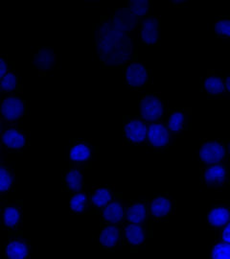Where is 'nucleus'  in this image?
<instances>
[{"label":"nucleus","mask_w":230,"mask_h":259,"mask_svg":"<svg viewBox=\"0 0 230 259\" xmlns=\"http://www.w3.org/2000/svg\"><path fill=\"white\" fill-rule=\"evenodd\" d=\"M93 36L95 40V48L100 65H103L124 42L113 31L111 25L101 16L99 21L93 23ZM127 41V40H125Z\"/></svg>","instance_id":"obj_1"},{"label":"nucleus","mask_w":230,"mask_h":259,"mask_svg":"<svg viewBox=\"0 0 230 259\" xmlns=\"http://www.w3.org/2000/svg\"><path fill=\"white\" fill-rule=\"evenodd\" d=\"M122 69L124 70V82L131 93L144 92L153 84V70L138 60L137 49H135L131 60Z\"/></svg>","instance_id":"obj_2"},{"label":"nucleus","mask_w":230,"mask_h":259,"mask_svg":"<svg viewBox=\"0 0 230 259\" xmlns=\"http://www.w3.org/2000/svg\"><path fill=\"white\" fill-rule=\"evenodd\" d=\"M176 214V201L169 193H156L149 199V236L153 235V226L168 222Z\"/></svg>","instance_id":"obj_3"},{"label":"nucleus","mask_w":230,"mask_h":259,"mask_svg":"<svg viewBox=\"0 0 230 259\" xmlns=\"http://www.w3.org/2000/svg\"><path fill=\"white\" fill-rule=\"evenodd\" d=\"M0 148L8 154H22L31 145V131L25 130L21 124L1 127Z\"/></svg>","instance_id":"obj_4"},{"label":"nucleus","mask_w":230,"mask_h":259,"mask_svg":"<svg viewBox=\"0 0 230 259\" xmlns=\"http://www.w3.org/2000/svg\"><path fill=\"white\" fill-rule=\"evenodd\" d=\"M138 104L140 117L149 124L165 120L169 106L161 93H145L140 97Z\"/></svg>","instance_id":"obj_5"},{"label":"nucleus","mask_w":230,"mask_h":259,"mask_svg":"<svg viewBox=\"0 0 230 259\" xmlns=\"http://www.w3.org/2000/svg\"><path fill=\"white\" fill-rule=\"evenodd\" d=\"M29 113V104L23 95H11L2 99L0 108V125H19Z\"/></svg>","instance_id":"obj_6"},{"label":"nucleus","mask_w":230,"mask_h":259,"mask_svg":"<svg viewBox=\"0 0 230 259\" xmlns=\"http://www.w3.org/2000/svg\"><path fill=\"white\" fill-rule=\"evenodd\" d=\"M2 213L1 231L8 234V237L23 234V202L0 201Z\"/></svg>","instance_id":"obj_7"},{"label":"nucleus","mask_w":230,"mask_h":259,"mask_svg":"<svg viewBox=\"0 0 230 259\" xmlns=\"http://www.w3.org/2000/svg\"><path fill=\"white\" fill-rule=\"evenodd\" d=\"M104 18L111 25L121 40H135L138 37L139 19L128 13L114 12L111 15H104Z\"/></svg>","instance_id":"obj_8"},{"label":"nucleus","mask_w":230,"mask_h":259,"mask_svg":"<svg viewBox=\"0 0 230 259\" xmlns=\"http://www.w3.org/2000/svg\"><path fill=\"white\" fill-rule=\"evenodd\" d=\"M150 124L143 120L139 114L123 115V138L126 145H140L148 142Z\"/></svg>","instance_id":"obj_9"},{"label":"nucleus","mask_w":230,"mask_h":259,"mask_svg":"<svg viewBox=\"0 0 230 259\" xmlns=\"http://www.w3.org/2000/svg\"><path fill=\"white\" fill-rule=\"evenodd\" d=\"M227 160V139H203L200 144L199 161L210 165Z\"/></svg>","instance_id":"obj_10"},{"label":"nucleus","mask_w":230,"mask_h":259,"mask_svg":"<svg viewBox=\"0 0 230 259\" xmlns=\"http://www.w3.org/2000/svg\"><path fill=\"white\" fill-rule=\"evenodd\" d=\"M193 111L188 107H169L166 116V125L172 137H181L192 128Z\"/></svg>","instance_id":"obj_11"},{"label":"nucleus","mask_w":230,"mask_h":259,"mask_svg":"<svg viewBox=\"0 0 230 259\" xmlns=\"http://www.w3.org/2000/svg\"><path fill=\"white\" fill-rule=\"evenodd\" d=\"M94 156V145L88 139H71L69 145V163L75 166L89 168Z\"/></svg>","instance_id":"obj_12"},{"label":"nucleus","mask_w":230,"mask_h":259,"mask_svg":"<svg viewBox=\"0 0 230 259\" xmlns=\"http://www.w3.org/2000/svg\"><path fill=\"white\" fill-rule=\"evenodd\" d=\"M174 138L166 125L165 120L152 123L149 126L147 145L154 154H161L171 147Z\"/></svg>","instance_id":"obj_13"},{"label":"nucleus","mask_w":230,"mask_h":259,"mask_svg":"<svg viewBox=\"0 0 230 259\" xmlns=\"http://www.w3.org/2000/svg\"><path fill=\"white\" fill-rule=\"evenodd\" d=\"M161 26V17L151 14L143 19H139L138 37L142 45L146 47H159V29Z\"/></svg>","instance_id":"obj_14"},{"label":"nucleus","mask_w":230,"mask_h":259,"mask_svg":"<svg viewBox=\"0 0 230 259\" xmlns=\"http://www.w3.org/2000/svg\"><path fill=\"white\" fill-rule=\"evenodd\" d=\"M100 232L98 236V245L102 251L114 253L117 247L122 244L123 225L107 224L100 221Z\"/></svg>","instance_id":"obj_15"},{"label":"nucleus","mask_w":230,"mask_h":259,"mask_svg":"<svg viewBox=\"0 0 230 259\" xmlns=\"http://www.w3.org/2000/svg\"><path fill=\"white\" fill-rule=\"evenodd\" d=\"M230 167L227 162H221L210 165L200 164L201 185L224 186L228 184Z\"/></svg>","instance_id":"obj_16"},{"label":"nucleus","mask_w":230,"mask_h":259,"mask_svg":"<svg viewBox=\"0 0 230 259\" xmlns=\"http://www.w3.org/2000/svg\"><path fill=\"white\" fill-rule=\"evenodd\" d=\"M118 192H115L112 185H94L89 193V204L83 215H96L116 198Z\"/></svg>","instance_id":"obj_17"},{"label":"nucleus","mask_w":230,"mask_h":259,"mask_svg":"<svg viewBox=\"0 0 230 259\" xmlns=\"http://www.w3.org/2000/svg\"><path fill=\"white\" fill-rule=\"evenodd\" d=\"M1 259H31V242L23 234L8 237L1 248Z\"/></svg>","instance_id":"obj_18"},{"label":"nucleus","mask_w":230,"mask_h":259,"mask_svg":"<svg viewBox=\"0 0 230 259\" xmlns=\"http://www.w3.org/2000/svg\"><path fill=\"white\" fill-rule=\"evenodd\" d=\"M200 92L209 99L225 98V83L223 76L215 70L208 69L206 74L200 78Z\"/></svg>","instance_id":"obj_19"},{"label":"nucleus","mask_w":230,"mask_h":259,"mask_svg":"<svg viewBox=\"0 0 230 259\" xmlns=\"http://www.w3.org/2000/svg\"><path fill=\"white\" fill-rule=\"evenodd\" d=\"M32 55L33 69L36 70L40 77H45L48 71L51 70L57 63V54L54 47H37Z\"/></svg>","instance_id":"obj_20"},{"label":"nucleus","mask_w":230,"mask_h":259,"mask_svg":"<svg viewBox=\"0 0 230 259\" xmlns=\"http://www.w3.org/2000/svg\"><path fill=\"white\" fill-rule=\"evenodd\" d=\"M230 222V203L225 200L215 201L207 212V224L214 232L220 231Z\"/></svg>","instance_id":"obj_21"},{"label":"nucleus","mask_w":230,"mask_h":259,"mask_svg":"<svg viewBox=\"0 0 230 259\" xmlns=\"http://www.w3.org/2000/svg\"><path fill=\"white\" fill-rule=\"evenodd\" d=\"M149 221V199L128 201L125 207V223L129 225H146Z\"/></svg>","instance_id":"obj_22"},{"label":"nucleus","mask_w":230,"mask_h":259,"mask_svg":"<svg viewBox=\"0 0 230 259\" xmlns=\"http://www.w3.org/2000/svg\"><path fill=\"white\" fill-rule=\"evenodd\" d=\"M148 236L146 225H123L122 245L124 247L130 248L131 250L137 249L146 243Z\"/></svg>","instance_id":"obj_23"},{"label":"nucleus","mask_w":230,"mask_h":259,"mask_svg":"<svg viewBox=\"0 0 230 259\" xmlns=\"http://www.w3.org/2000/svg\"><path fill=\"white\" fill-rule=\"evenodd\" d=\"M84 190L83 169L69 163L62 175V191L67 194Z\"/></svg>","instance_id":"obj_24"},{"label":"nucleus","mask_w":230,"mask_h":259,"mask_svg":"<svg viewBox=\"0 0 230 259\" xmlns=\"http://www.w3.org/2000/svg\"><path fill=\"white\" fill-rule=\"evenodd\" d=\"M16 166L10 160L4 159L0 163V201H7L8 195L15 191Z\"/></svg>","instance_id":"obj_25"},{"label":"nucleus","mask_w":230,"mask_h":259,"mask_svg":"<svg viewBox=\"0 0 230 259\" xmlns=\"http://www.w3.org/2000/svg\"><path fill=\"white\" fill-rule=\"evenodd\" d=\"M123 195L117 193L114 201L105 206L96 215H99L101 222L107 224H119L125 223V206L123 204Z\"/></svg>","instance_id":"obj_26"},{"label":"nucleus","mask_w":230,"mask_h":259,"mask_svg":"<svg viewBox=\"0 0 230 259\" xmlns=\"http://www.w3.org/2000/svg\"><path fill=\"white\" fill-rule=\"evenodd\" d=\"M154 2L152 0H128L125 5L114 8L113 12L128 13L135 16L138 19H143L152 14Z\"/></svg>","instance_id":"obj_27"},{"label":"nucleus","mask_w":230,"mask_h":259,"mask_svg":"<svg viewBox=\"0 0 230 259\" xmlns=\"http://www.w3.org/2000/svg\"><path fill=\"white\" fill-rule=\"evenodd\" d=\"M0 93L6 96L23 95V85L16 71L8 72L0 77Z\"/></svg>","instance_id":"obj_28"},{"label":"nucleus","mask_w":230,"mask_h":259,"mask_svg":"<svg viewBox=\"0 0 230 259\" xmlns=\"http://www.w3.org/2000/svg\"><path fill=\"white\" fill-rule=\"evenodd\" d=\"M89 204V194L84 190L69 195V212L71 215H79L85 212Z\"/></svg>","instance_id":"obj_29"},{"label":"nucleus","mask_w":230,"mask_h":259,"mask_svg":"<svg viewBox=\"0 0 230 259\" xmlns=\"http://www.w3.org/2000/svg\"><path fill=\"white\" fill-rule=\"evenodd\" d=\"M214 32L217 38L229 39L230 16H218L214 21Z\"/></svg>","instance_id":"obj_30"},{"label":"nucleus","mask_w":230,"mask_h":259,"mask_svg":"<svg viewBox=\"0 0 230 259\" xmlns=\"http://www.w3.org/2000/svg\"><path fill=\"white\" fill-rule=\"evenodd\" d=\"M208 259H230L229 243L215 241L211 246Z\"/></svg>","instance_id":"obj_31"},{"label":"nucleus","mask_w":230,"mask_h":259,"mask_svg":"<svg viewBox=\"0 0 230 259\" xmlns=\"http://www.w3.org/2000/svg\"><path fill=\"white\" fill-rule=\"evenodd\" d=\"M12 71H16V63L9 61L7 54H2L0 56V77Z\"/></svg>","instance_id":"obj_32"},{"label":"nucleus","mask_w":230,"mask_h":259,"mask_svg":"<svg viewBox=\"0 0 230 259\" xmlns=\"http://www.w3.org/2000/svg\"><path fill=\"white\" fill-rule=\"evenodd\" d=\"M215 241H223L230 244V222L220 231L215 232Z\"/></svg>","instance_id":"obj_33"},{"label":"nucleus","mask_w":230,"mask_h":259,"mask_svg":"<svg viewBox=\"0 0 230 259\" xmlns=\"http://www.w3.org/2000/svg\"><path fill=\"white\" fill-rule=\"evenodd\" d=\"M188 4V1L185 0H174L169 2V8H183Z\"/></svg>","instance_id":"obj_34"},{"label":"nucleus","mask_w":230,"mask_h":259,"mask_svg":"<svg viewBox=\"0 0 230 259\" xmlns=\"http://www.w3.org/2000/svg\"><path fill=\"white\" fill-rule=\"evenodd\" d=\"M224 83H225V95L230 99V71L228 74L223 76Z\"/></svg>","instance_id":"obj_35"},{"label":"nucleus","mask_w":230,"mask_h":259,"mask_svg":"<svg viewBox=\"0 0 230 259\" xmlns=\"http://www.w3.org/2000/svg\"><path fill=\"white\" fill-rule=\"evenodd\" d=\"M226 162L229 164L230 167V135L229 137L227 138V160Z\"/></svg>","instance_id":"obj_36"}]
</instances>
